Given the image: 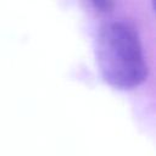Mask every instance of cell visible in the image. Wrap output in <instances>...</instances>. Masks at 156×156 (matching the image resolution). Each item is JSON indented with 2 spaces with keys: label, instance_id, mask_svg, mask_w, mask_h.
Instances as JSON below:
<instances>
[{
  "label": "cell",
  "instance_id": "1",
  "mask_svg": "<svg viewBox=\"0 0 156 156\" xmlns=\"http://www.w3.org/2000/svg\"><path fill=\"white\" fill-rule=\"evenodd\" d=\"M96 60L104 79L118 89H133L147 77L149 67L136 28L126 20H112L100 27Z\"/></svg>",
  "mask_w": 156,
  "mask_h": 156
},
{
  "label": "cell",
  "instance_id": "2",
  "mask_svg": "<svg viewBox=\"0 0 156 156\" xmlns=\"http://www.w3.org/2000/svg\"><path fill=\"white\" fill-rule=\"evenodd\" d=\"M93 5H94L95 7H98V9H101L102 11L108 10L110 7H112V6H113V4H112V2H110V1H94V2H93Z\"/></svg>",
  "mask_w": 156,
  "mask_h": 156
}]
</instances>
